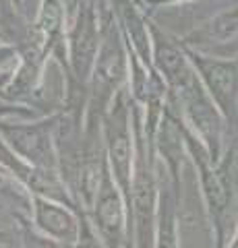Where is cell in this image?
Wrapping results in <instances>:
<instances>
[{"instance_id":"1","label":"cell","mask_w":238,"mask_h":248,"mask_svg":"<svg viewBox=\"0 0 238 248\" xmlns=\"http://www.w3.org/2000/svg\"><path fill=\"white\" fill-rule=\"evenodd\" d=\"M95 29H94V15L85 11L77 21L73 33V62L81 77H85L91 60L95 56Z\"/></svg>"},{"instance_id":"2","label":"cell","mask_w":238,"mask_h":248,"mask_svg":"<svg viewBox=\"0 0 238 248\" xmlns=\"http://www.w3.org/2000/svg\"><path fill=\"white\" fill-rule=\"evenodd\" d=\"M201 73L205 77L209 89L213 91V97L222 106H228L230 97L234 95L236 89V68L226 62H213V60H201L199 62Z\"/></svg>"},{"instance_id":"3","label":"cell","mask_w":238,"mask_h":248,"mask_svg":"<svg viewBox=\"0 0 238 248\" xmlns=\"http://www.w3.org/2000/svg\"><path fill=\"white\" fill-rule=\"evenodd\" d=\"M37 223L44 232L56 236L60 240L77 238V223L64 209H60L46 201H37Z\"/></svg>"},{"instance_id":"4","label":"cell","mask_w":238,"mask_h":248,"mask_svg":"<svg viewBox=\"0 0 238 248\" xmlns=\"http://www.w3.org/2000/svg\"><path fill=\"white\" fill-rule=\"evenodd\" d=\"M97 223L104 234H108L110 238H116L122 230V205L108 178H104L102 192L97 199Z\"/></svg>"},{"instance_id":"5","label":"cell","mask_w":238,"mask_h":248,"mask_svg":"<svg viewBox=\"0 0 238 248\" xmlns=\"http://www.w3.org/2000/svg\"><path fill=\"white\" fill-rule=\"evenodd\" d=\"M110 159L114 172L120 184L128 188V174H130V145L125 124H114L110 128Z\"/></svg>"},{"instance_id":"6","label":"cell","mask_w":238,"mask_h":248,"mask_svg":"<svg viewBox=\"0 0 238 248\" xmlns=\"http://www.w3.org/2000/svg\"><path fill=\"white\" fill-rule=\"evenodd\" d=\"M135 217H137V228H139V242L141 248L149 246V230H151V184L147 178L141 176L135 184Z\"/></svg>"},{"instance_id":"7","label":"cell","mask_w":238,"mask_h":248,"mask_svg":"<svg viewBox=\"0 0 238 248\" xmlns=\"http://www.w3.org/2000/svg\"><path fill=\"white\" fill-rule=\"evenodd\" d=\"M122 73H125V62H122V54L118 52V48H114V46L104 48L102 56H99L102 79H106L108 83H116L118 79H122Z\"/></svg>"},{"instance_id":"8","label":"cell","mask_w":238,"mask_h":248,"mask_svg":"<svg viewBox=\"0 0 238 248\" xmlns=\"http://www.w3.org/2000/svg\"><path fill=\"white\" fill-rule=\"evenodd\" d=\"M203 184H205V195L209 199V205L216 211H222L228 203V184L224 182V178L216 172H205Z\"/></svg>"},{"instance_id":"9","label":"cell","mask_w":238,"mask_h":248,"mask_svg":"<svg viewBox=\"0 0 238 248\" xmlns=\"http://www.w3.org/2000/svg\"><path fill=\"white\" fill-rule=\"evenodd\" d=\"M158 56H159V64H162V68L168 73V77L182 81L184 77L189 75L187 71H184L182 56L174 48H170V46H159V54H158Z\"/></svg>"},{"instance_id":"10","label":"cell","mask_w":238,"mask_h":248,"mask_svg":"<svg viewBox=\"0 0 238 248\" xmlns=\"http://www.w3.org/2000/svg\"><path fill=\"white\" fill-rule=\"evenodd\" d=\"M42 27L48 31V33H52V31L58 27V6H56V2L46 4L44 15H42Z\"/></svg>"},{"instance_id":"11","label":"cell","mask_w":238,"mask_h":248,"mask_svg":"<svg viewBox=\"0 0 238 248\" xmlns=\"http://www.w3.org/2000/svg\"><path fill=\"white\" fill-rule=\"evenodd\" d=\"M9 240H11V232L6 228V223L0 219V242H9Z\"/></svg>"},{"instance_id":"12","label":"cell","mask_w":238,"mask_h":248,"mask_svg":"<svg viewBox=\"0 0 238 248\" xmlns=\"http://www.w3.org/2000/svg\"><path fill=\"white\" fill-rule=\"evenodd\" d=\"M79 248H97V246H95L94 242H83V244H81Z\"/></svg>"},{"instance_id":"13","label":"cell","mask_w":238,"mask_h":248,"mask_svg":"<svg viewBox=\"0 0 238 248\" xmlns=\"http://www.w3.org/2000/svg\"><path fill=\"white\" fill-rule=\"evenodd\" d=\"M4 182V178H2V174H0V184H2Z\"/></svg>"},{"instance_id":"14","label":"cell","mask_w":238,"mask_h":248,"mask_svg":"<svg viewBox=\"0 0 238 248\" xmlns=\"http://www.w3.org/2000/svg\"><path fill=\"white\" fill-rule=\"evenodd\" d=\"M232 248H238V240H236V242H234V246Z\"/></svg>"},{"instance_id":"15","label":"cell","mask_w":238,"mask_h":248,"mask_svg":"<svg viewBox=\"0 0 238 248\" xmlns=\"http://www.w3.org/2000/svg\"><path fill=\"white\" fill-rule=\"evenodd\" d=\"M0 108H2V106H0Z\"/></svg>"}]
</instances>
